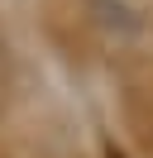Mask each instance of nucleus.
Instances as JSON below:
<instances>
[{"label":"nucleus","mask_w":153,"mask_h":158,"mask_svg":"<svg viewBox=\"0 0 153 158\" xmlns=\"http://www.w3.org/2000/svg\"><path fill=\"white\" fill-rule=\"evenodd\" d=\"M110 158H120V153H110Z\"/></svg>","instance_id":"1"}]
</instances>
